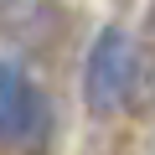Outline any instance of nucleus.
Instances as JSON below:
<instances>
[{
    "label": "nucleus",
    "instance_id": "obj_1",
    "mask_svg": "<svg viewBox=\"0 0 155 155\" xmlns=\"http://www.w3.org/2000/svg\"><path fill=\"white\" fill-rule=\"evenodd\" d=\"M134 78H140V47L124 26H104L88 47V62H83V104L88 114L109 119L129 104L134 93Z\"/></svg>",
    "mask_w": 155,
    "mask_h": 155
},
{
    "label": "nucleus",
    "instance_id": "obj_2",
    "mask_svg": "<svg viewBox=\"0 0 155 155\" xmlns=\"http://www.w3.org/2000/svg\"><path fill=\"white\" fill-rule=\"evenodd\" d=\"M52 129V98L11 57H0V145H36Z\"/></svg>",
    "mask_w": 155,
    "mask_h": 155
}]
</instances>
